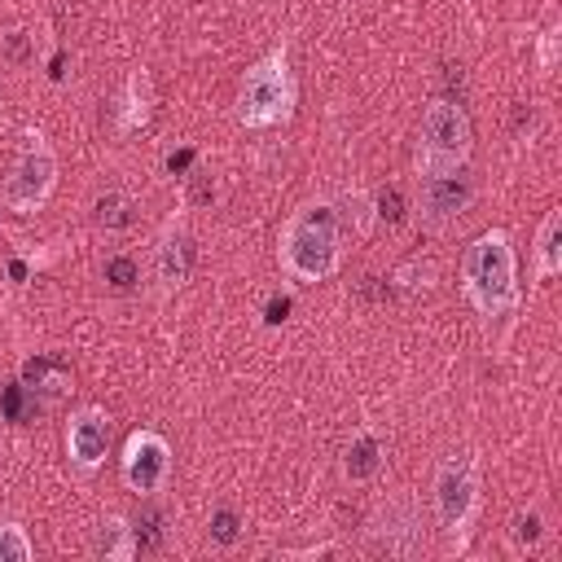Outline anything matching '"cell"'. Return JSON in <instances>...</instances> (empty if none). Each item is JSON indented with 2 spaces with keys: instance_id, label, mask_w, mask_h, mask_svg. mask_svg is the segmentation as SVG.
<instances>
[{
  "instance_id": "cell-1",
  "label": "cell",
  "mask_w": 562,
  "mask_h": 562,
  "mask_svg": "<svg viewBox=\"0 0 562 562\" xmlns=\"http://www.w3.org/2000/svg\"><path fill=\"white\" fill-rule=\"evenodd\" d=\"M342 228L329 202H307L299 206L285 228H281V268L294 281H325L338 272V246Z\"/></svg>"
},
{
  "instance_id": "cell-2",
  "label": "cell",
  "mask_w": 562,
  "mask_h": 562,
  "mask_svg": "<svg viewBox=\"0 0 562 562\" xmlns=\"http://www.w3.org/2000/svg\"><path fill=\"white\" fill-rule=\"evenodd\" d=\"M461 285L474 312L483 316H505L518 307V281H514V246L501 228L474 237L461 259Z\"/></svg>"
},
{
  "instance_id": "cell-3",
  "label": "cell",
  "mask_w": 562,
  "mask_h": 562,
  "mask_svg": "<svg viewBox=\"0 0 562 562\" xmlns=\"http://www.w3.org/2000/svg\"><path fill=\"white\" fill-rule=\"evenodd\" d=\"M290 110H294L290 57H285V48H272L246 70L241 92H237V119L246 127H272V123H285Z\"/></svg>"
},
{
  "instance_id": "cell-4",
  "label": "cell",
  "mask_w": 562,
  "mask_h": 562,
  "mask_svg": "<svg viewBox=\"0 0 562 562\" xmlns=\"http://www.w3.org/2000/svg\"><path fill=\"white\" fill-rule=\"evenodd\" d=\"M470 158V119L452 101H430L422 110V140H417V171L461 167Z\"/></svg>"
},
{
  "instance_id": "cell-5",
  "label": "cell",
  "mask_w": 562,
  "mask_h": 562,
  "mask_svg": "<svg viewBox=\"0 0 562 562\" xmlns=\"http://www.w3.org/2000/svg\"><path fill=\"white\" fill-rule=\"evenodd\" d=\"M479 514V474L470 457H448L435 474V518L448 536H461Z\"/></svg>"
},
{
  "instance_id": "cell-6",
  "label": "cell",
  "mask_w": 562,
  "mask_h": 562,
  "mask_svg": "<svg viewBox=\"0 0 562 562\" xmlns=\"http://www.w3.org/2000/svg\"><path fill=\"white\" fill-rule=\"evenodd\" d=\"M417 189H422V220L435 228L457 224L474 202V176L465 162L439 167V171H417Z\"/></svg>"
},
{
  "instance_id": "cell-7",
  "label": "cell",
  "mask_w": 562,
  "mask_h": 562,
  "mask_svg": "<svg viewBox=\"0 0 562 562\" xmlns=\"http://www.w3.org/2000/svg\"><path fill=\"white\" fill-rule=\"evenodd\" d=\"M53 184H57V162H53L48 145L31 140V145L18 154L13 171L4 176L0 198H4V206H13V211H40V206L48 202Z\"/></svg>"
},
{
  "instance_id": "cell-8",
  "label": "cell",
  "mask_w": 562,
  "mask_h": 562,
  "mask_svg": "<svg viewBox=\"0 0 562 562\" xmlns=\"http://www.w3.org/2000/svg\"><path fill=\"white\" fill-rule=\"evenodd\" d=\"M167 474H171V448H167V439L158 430L127 435V443H123V483L132 492L149 496V492H158L167 483Z\"/></svg>"
},
{
  "instance_id": "cell-9",
  "label": "cell",
  "mask_w": 562,
  "mask_h": 562,
  "mask_svg": "<svg viewBox=\"0 0 562 562\" xmlns=\"http://www.w3.org/2000/svg\"><path fill=\"white\" fill-rule=\"evenodd\" d=\"M66 452L79 470H97L110 452V417L101 408H79L70 413V426H66Z\"/></svg>"
},
{
  "instance_id": "cell-10",
  "label": "cell",
  "mask_w": 562,
  "mask_h": 562,
  "mask_svg": "<svg viewBox=\"0 0 562 562\" xmlns=\"http://www.w3.org/2000/svg\"><path fill=\"white\" fill-rule=\"evenodd\" d=\"M154 272H158V281H162V290H176V285L189 281V272H193V237H189L184 224L171 220V224L162 228L158 250H154Z\"/></svg>"
},
{
  "instance_id": "cell-11",
  "label": "cell",
  "mask_w": 562,
  "mask_h": 562,
  "mask_svg": "<svg viewBox=\"0 0 562 562\" xmlns=\"http://www.w3.org/2000/svg\"><path fill=\"white\" fill-rule=\"evenodd\" d=\"M558 272H562V215L549 211L540 224V237H536V277L549 281Z\"/></svg>"
},
{
  "instance_id": "cell-12",
  "label": "cell",
  "mask_w": 562,
  "mask_h": 562,
  "mask_svg": "<svg viewBox=\"0 0 562 562\" xmlns=\"http://www.w3.org/2000/svg\"><path fill=\"white\" fill-rule=\"evenodd\" d=\"M92 220L105 228V233H123V228H132V220H136V202L127 198V193H101L97 198V206H92Z\"/></svg>"
},
{
  "instance_id": "cell-13",
  "label": "cell",
  "mask_w": 562,
  "mask_h": 562,
  "mask_svg": "<svg viewBox=\"0 0 562 562\" xmlns=\"http://www.w3.org/2000/svg\"><path fill=\"white\" fill-rule=\"evenodd\" d=\"M342 470H347V479H356V483L373 479V474L382 470V443H378L373 435H356V443L347 448Z\"/></svg>"
},
{
  "instance_id": "cell-14",
  "label": "cell",
  "mask_w": 562,
  "mask_h": 562,
  "mask_svg": "<svg viewBox=\"0 0 562 562\" xmlns=\"http://www.w3.org/2000/svg\"><path fill=\"white\" fill-rule=\"evenodd\" d=\"M97 553L101 558H132L136 553V531L123 518H105L97 531Z\"/></svg>"
},
{
  "instance_id": "cell-15",
  "label": "cell",
  "mask_w": 562,
  "mask_h": 562,
  "mask_svg": "<svg viewBox=\"0 0 562 562\" xmlns=\"http://www.w3.org/2000/svg\"><path fill=\"white\" fill-rule=\"evenodd\" d=\"M31 536H26V527H18V522H4L0 527V562H31Z\"/></svg>"
},
{
  "instance_id": "cell-16",
  "label": "cell",
  "mask_w": 562,
  "mask_h": 562,
  "mask_svg": "<svg viewBox=\"0 0 562 562\" xmlns=\"http://www.w3.org/2000/svg\"><path fill=\"white\" fill-rule=\"evenodd\" d=\"M540 531H544L540 509H518L514 522H509V540H514V549H531V544L540 540Z\"/></svg>"
},
{
  "instance_id": "cell-17",
  "label": "cell",
  "mask_w": 562,
  "mask_h": 562,
  "mask_svg": "<svg viewBox=\"0 0 562 562\" xmlns=\"http://www.w3.org/2000/svg\"><path fill=\"white\" fill-rule=\"evenodd\" d=\"M149 105V79H145V70L140 75H132V83H127V114H123V123L127 127H136V123H145V110Z\"/></svg>"
},
{
  "instance_id": "cell-18",
  "label": "cell",
  "mask_w": 562,
  "mask_h": 562,
  "mask_svg": "<svg viewBox=\"0 0 562 562\" xmlns=\"http://www.w3.org/2000/svg\"><path fill=\"white\" fill-rule=\"evenodd\" d=\"M237 527H241V522H237L233 509H215V514H211V540H215V544H233V540H237Z\"/></svg>"
},
{
  "instance_id": "cell-19",
  "label": "cell",
  "mask_w": 562,
  "mask_h": 562,
  "mask_svg": "<svg viewBox=\"0 0 562 562\" xmlns=\"http://www.w3.org/2000/svg\"><path fill=\"white\" fill-rule=\"evenodd\" d=\"M105 281H110L114 290H132V285H136V263H132V259H110V263H105Z\"/></svg>"
},
{
  "instance_id": "cell-20",
  "label": "cell",
  "mask_w": 562,
  "mask_h": 562,
  "mask_svg": "<svg viewBox=\"0 0 562 562\" xmlns=\"http://www.w3.org/2000/svg\"><path fill=\"white\" fill-rule=\"evenodd\" d=\"M285 312H290V303H285V299L268 303V321H272V325H277V321H285Z\"/></svg>"
}]
</instances>
